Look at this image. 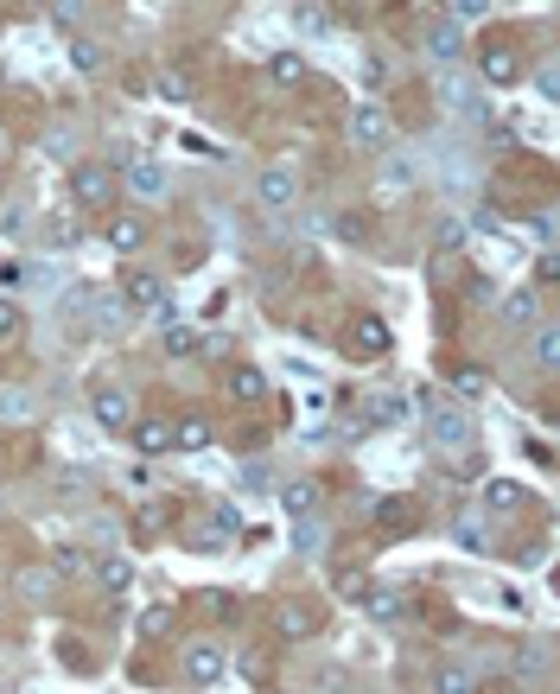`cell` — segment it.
<instances>
[{
    "label": "cell",
    "instance_id": "83f0119b",
    "mask_svg": "<svg viewBox=\"0 0 560 694\" xmlns=\"http://www.w3.org/2000/svg\"><path fill=\"white\" fill-rule=\"evenodd\" d=\"M20 338H26V306L0 293V351H7V344H20Z\"/></svg>",
    "mask_w": 560,
    "mask_h": 694
},
{
    "label": "cell",
    "instance_id": "9a60e30c",
    "mask_svg": "<svg viewBox=\"0 0 560 694\" xmlns=\"http://www.w3.org/2000/svg\"><path fill=\"white\" fill-rule=\"evenodd\" d=\"M223 389H230V402H261V395H268V376H261L255 363H230Z\"/></svg>",
    "mask_w": 560,
    "mask_h": 694
},
{
    "label": "cell",
    "instance_id": "d6a6232c",
    "mask_svg": "<svg viewBox=\"0 0 560 694\" xmlns=\"http://www.w3.org/2000/svg\"><path fill=\"white\" fill-rule=\"evenodd\" d=\"M293 542H300V554H319L325 548V523L319 516H293Z\"/></svg>",
    "mask_w": 560,
    "mask_h": 694
},
{
    "label": "cell",
    "instance_id": "f35d334b",
    "mask_svg": "<svg viewBox=\"0 0 560 694\" xmlns=\"http://www.w3.org/2000/svg\"><path fill=\"white\" fill-rule=\"evenodd\" d=\"M312 503H319V497H312L306 484H287V516H312Z\"/></svg>",
    "mask_w": 560,
    "mask_h": 694
},
{
    "label": "cell",
    "instance_id": "2e32d148",
    "mask_svg": "<svg viewBox=\"0 0 560 694\" xmlns=\"http://www.w3.org/2000/svg\"><path fill=\"white\" fill-rule=\"evenodd\" d=\"M497 312H503V325H535L541 319V293L516 287V293H503V300H497Z\"/></svg>",
    "mask_w": 560,
    "mask_h": 694
},
{
    "label": "cell",
    "instance_id": "d590c367",
    "mask_svg": "<svg viewBox=\"0 0 560 694\" xmlns=\"http://www.w3.org/2000/svg\"><path fill=\"white\" fill-rule=\"evenodd\" d=\"M535 363H541V370H554V363H560V332H554V325H541V332H535Z\"/></svg>",
    "mask_w": 560,
    "mask_h": 694
},
{
    "label": "cell",
    "instance_id": "3957f363",
    "mask_svg": "<svg viewBox=\"0 0 560 694\" xmlns=\"http://www.w3.org/2000/svg\"><path fill=\"white\" fill-rule=\"evenodd\" d=\"M121 306H134V312H153V319H166L172 312V287L160 281L153 268H121Z\"/></svg>",
    "mask_w": 560,
    "mask_h": 694
},
{
    "label": "cell",
    "instance_id": "8d00e7d4",
    "mask_svg": "<svg viewBox=\"0 0 560 694\" xmlns=\"http://www.w3.org/2000/svg\"><path fill=\"white\" fill-rule=\"evenodd\" d=\"M83 567H90V561H83V548H58V554H51V574H58V580H77Z\"/></svg>",
    "mask_w": 560,
    "mask_h": 694
},
{
    "label": "cell",
    "instance_id": "5bb4252c",
    "mask_svg": "<svg viewBox=\"0 0 560 694\" xmlns=\"http://www.w3.org/2000/svg\"><path fill=\"white\" fill-rule=\"evenodd\" d=\"M109 249H121V255L147 249V217H140V211H115L109 217Z\"/></svg>",
    "mask_w": 560,
    "mask_h": 694
},
{
    "label": "cell",
    "instance_id": "4316f807",
    "mask_svg": "<svg viewBox=\"0 0 560 694\" xmlns=\"http://www.w3.org/2000/svg\"><path fill=\"white\" fill-rule=\"evenodd\" d=\"M522 503H529V497H522V484H510V478H497V484L484 491V510H490V516H510V510H522Z\"/></svg>",
    "mask_w": 560,
    "mask_h": 694
},
{
    "label": "cell",
    "instance_id": "484cf974",
    "mask_svg": "<svg viewBox=\"0 0 560 694\" xmlns=\"http://www.w3.org/2000/svg\"><path fill=\"white\" fill-rule=\"evenodd\" d=\"M452 535H459V548H471V554H484V548H490V529H484V516H478V510H459Z\"/></svg>",
    "mask_w": 560,
    "mask_h": 694
},
{
    "label": "cell",
    "instance_id": "7bdbcfd3",
    "mask_svg": "<svg viewBox=\"0 0 560 694\" xmlns=\"http://www.w3.org/2000/svg\"><path fill=\"white\" fill-rule=\"evenodd\" d=\"M0 230H7V236L26 230V211H20V204H7V211H0Z\"/></svg>",
    "mask_w": 560,
    "mask_h": 694
},
{
    "label": "cell",
    "instance_id": "ffe728a7",
    "mask_svg": "<svg viewBox=\"0 0 560 694\" xmlns=\"http://www.w3.org/2000/svg\"><path fill=\"white\" fill-rule=\"evenodd\" d=\"M478 688V669L471 663H440L433 669V694H471Z\"/></svg>",
    "mask_w": 560,
    "mask_h": 694
},
{
    "label": "cell",
    "instance_id": "7c38bea8",
    "mask_svg": "<svg viewBox=\"0 0 560 694\" xmlns=\"http://www.w3.org/2000/svg\"><path fill=\"white\" fill-rule=\"evenodd\" d=\"M210 440H217L210 414H179V421H172V446H179V453H210Z\"/></svg>",
    "mask_w": 560,
    "mask_h": 694
},
{
    "label": "cell",
    "instance_id": "e0dca14e",
    "mask_svg": "<svg viewBox=\"0 0 560 694\" xmlns=\"http://www.w3.org/2000/svg\"><path fill=\"white\" fill-rule=\"evenodd\" d=\"M128 433H134V453H147V459L172 453V421H134Z\"/></svg>",
    "mask_w": 560,
    "mask_h": 694
},
{
    "label": "cell",
    "instance_id": "74e56055",
    "mask_svg": "<svg viewBox=\"0 0 560 694\" xmlns=\"http://www.w3.org/2000/svg\"><path fill=\"white\" fill-rule=\"evenodd\" d=\"M96 580H102V586H128V580H134V567L121 561V554H109V561H96Z\"/></svg>",
    "mask_w": 560,
    "mask_h": 694
},
{
    "label": "cell",
    "instance_id": "b9f144b4",
    "mask_svg": "<svg viewBox=\"0 0 560 694\" xmlns=\"http://www.w3.org/2000/svg\"><path fill=\"white\" fill-rule=\"evenodd\" d=\"M293 20H300V32H325V26H331L319 7H300V13H293Z\"/></svg>",
    "mask_w": 560,
    "mask_h": 694
},
{
    "label": "cell",
    "instance_id": "30bf717a",
    "mask_svg": "<svg viewBox=\"0 0 560 694\" xmlns=\"http://www.w3.org/2000/svg\"><path fill=\"white\" fill-rule=\"evenodd\" d=\"M420 51H427L433 64H459V58H465V26H452V20H433L427 32H420Z\"/></svg>",
    "mask_w": 560,
    "mask_h": 694
},
{
    "label": "cell",
    "instance_id": "f546056e",
    "mask_svg": "<svg viewBox=\"0 0 560 694\" xmlns=\"http://www.w3.org/2000/svg\"><path fill=\"white\" fill-rule=\"evenodd\" d=\"M198 542H204V548H223V542H236V510H230V503H223V510H217V516H210V523L198 529Z\"/></svg>",
    "mask_w": 560,
    "mask_h": 694
},
{
    "label": "cell",
    "instance_id": "4fadbf2b",
    "mask_svg": "<svg viewBox=\"0 0 560 694\" xmlns=\"http://www.w3.org/2000/svg\"><path fill=\"white\" fill-rule=\"evenodd\" d=\"M389 351V325L376 319V312H363L357 325H350V357H382Z\"/></svg>",
    "mask_w": 560,
    "mask_h": 694
},
{
    "label": "cell",
    "instance_id": "6da1fadb",
    "mask_svg": "<svg viewBox=\"0 0 560 694\" xmlns=\"http://www.w3.org/2000/svg\"><path fill=\"white\" fill-rule=\"evenodd\" d=\"M427 440L440 446L446 459H465L471 453V414L459 402H440V395H427Z\"/></svg>",
    "mask_w": 560,
    "mask_h": 694
},
{
    "label": "cell",
    "instance_id": "52a82bcc",
    "mask_svg": "<svg viewBox=\"0 0 560 694\" xmlns=\"http://www.w3.org/2000/svg\"><path fill=\"white\" fill-rule=\"evenodd\" d=\"M166 166L160 160H153V153H134V160H128V198H140V204H160L166 198Z\"/></svg>",
    "mask_w": 560,
    "mask_h": 694
},
{
    "label": "cell",
    "instance_id": "603a6c76",
    "mask_svg": "<svg viewBox=\"0 0 560 694\" xmlns=\"http://www.w3.org/2000/svg\"><path fill=\"white\" fill-rule=\"evenodd\" d=\"M13 593L20 599H51L58 593V574H51V567H20V574H13Z\"/></svg>",
    "mask_w": 560,
    "mask_h": 694
},
{
    "label": "cell",
    "instance_id": "1f68e13d",
    "mask_svg": "<svg viewBox=\"0 0 560 694\" xmlns=\"http://www.w3.org/2000/svg\"><path fill=\"white\" fill-rule=\"evenodd\" d=\"M70 64H77L83 77H96V71H102V45H96V39H83V32H77V39H70Z\"/></svg>",
    "mask_w": 560,
    "mask_h": 694
},
{
    "label": "cell",
    "instance_id": "277c9868",
    "mask_svg": "<svg viewBox=\"0 0 560 694\" xmlns=\"http://www.w3.org/2000/svg\"><path fill=\"white\" fill-rule=\"evenodd\" d=\"M389 141H395V121H389V109L363 96L357 109H350V147H363V153H389Z\"/></svg>",
    "mask_w": 560,
    "mask_h": 694
},
{
    "label": "cell",
    "instance_id": "8fae6325",
    "mask_svg": "<svg viewBox=\"0 0 560 694\" xmlns=\"http://www.w3.org/2000/svg\"><path fill=\"white\" fill-rule=\"evenodd\" d=\"M179 669H185V682H198V688H210L223 669H230V656H223L217 644H185V656H179Z\"/></svg>",
    "mask_w": 560,
    "mask_h": 694
},
{
    "label": "cell",
    "instance_id": "ba28073f",
    "mask_svg": "<svg viewBox=\"0 0 560 694\" xmlns=\"http://www.w3.org/2000/svg\"><path fill=\"white\" fill-rule=\"evenodd\" d=\"M274 631L287 637V644H306V637L319 631V605L312 599H280L274 605Z\"/></svg>",
    "mask_w": 560,
    "mask_h": 694
},
{
    "label": "cell",
    "instance_id": "60d3db41",
    "mask_svg": "<svg viewBox=\"0 0 560 694\" xmlns=\"http://www.w3.org/2000/svg\"><path fill=\"white\" fill-rule=\"evenodd\" d=\"M338 236H350V242H363V236H370V223H363L357 211H344V217H338Z\"/></svg>",
    "mask_w": 560,
    "mask_h": 694
},
{
    "label": "cell",
    "instance_id": "f1b7e54d",
    "mask_svg": "<svg viewBox=\"0 0 560 694\" xmlns=\"http://www.w3.org/2000/svg\"><path fill=\"white\" fill-rule=\"evenodd\" d=\"M160 351H166V357H198L204 338L191 332V325H166V332H160Z\"/></svg>",
    "mask_w": 560,
    "mask_h": 694
},
{
    "label": "cell",
    "instance_id": "e575fe53",
    "mask_svg": "<svg viewBox=\"0 0 560 694\" xmlns=\"http://www.w3.org/2000/svg\"><path fill=\"white\" fill-rule=\"evenodd\" d=\"M484 13H490V0H446V20L452 26H478Z\"/></svg>",
    "mask_w": 560,
    "mask_h": 694
},
{
    "label": "cell",
    "instance_id": "836d02e7",
    "mask_svg": "<svg viewBox=\"0 0 560 694\" xmlns=\"http://www.w3.org/2000/svg\"><path fill=\"white\" fill-rule=\"evenodd\" d=\"M77 242H83V223H77V211L51 217V249H77Z\"/></svg>",
    "mask_w": 560,
    "mask_h": 694
},
{
    "label": "cell",
    "instance_id": "d4e9b609",
    "mask_svg": "<svg viewBox=\"0 0 560 694\" xmlns=\"http://www.w3.org/2000/svg\"><path fill=\"white\" fill-rule=\"evenodd\" d=\"M153 90H160V102H191V77L179 64H160V71H153Z\"/></svg>",
    "mask_w": 560,
    "mask_h": 694
},
{
    "label": "cell",
    "instance_id": "8992f818",
    "mask_svg": "<svg viewBox=\"0 0 560 694\" xmlns=\"http://www.w3.org/2000/svg\"><path fill=\"white\" fill-rule=\"evenodd\" d=\"M478 71H484V83H522V45L516 39L478 45Z\"/></svg>",
    "mask_w": 560,
    "mask_h": 694
},
{
    "label": "cell",
    "instance_id": "9c48e42d",
    "mask_svg": "<svg viewBox=\"0 0 560 694\" xmlns=\"http://www.w3.org/2000/svg\"><path fill=\"white\" fill-rule=\"evenodd\" d=\"M90 421H96L102 433H128V427H134V395H121V389H96Z\"/></svg>",
    "mask_w": 560,
    "mask_h": 694
},
{
    "label": "cell",
    "instance_id": "7a4b0ae2",
    "mask_svg": "<svg viewBox=\"0 0 560 694\" xmlns=\"http://www.w3.org/2000/svg\"><path fill=\"white\" fill-rule=\"evenodd\" d=\"M64 192H70V204H77V211H109V198H115V172L102 166V160H70Z\"/></svg>",
    "mask_w": 560,
    "mask_h": 694
},
{
    "label": "cell",
    "instance_id": "ee69618b",
    "mask_svg": "<svg viewBox=\"0 0 560 694\" xmlns=\"http://www.w3.org/2000/svg\"><path fill=\"white\" fill-rule=\"evenodd\" d=\"M0 153H7V128H0Z\"/></svg>",
    "mask_w": 560,
    "mask_h": 694
},
{
    "label": "cell",
    "instance_id": "ac0fdd59",
    "mask_svg": "<svg viewBox=\"0 0 560 694\" xmlns=\"http://www.w3.org/2000/svg\"><path fill=\"white\" fill-rule=\"evenodd\" d=\"M363 612H370L376 624H401V618H408V593H401V586H382V593H370Z\"/></svg>",
    "mask_w": 560,
    "mask_h": 694
},
{
    "label": "cell",
    "instance_id": "cb8c5ba5",
    "mask_svg": "<svg viewBox=\"0 0 560 694\" xmlns=\"http://www.w3.org/2000/svg\"><path fill=\"white\" fill-rule=\"evenodd\" d=\"M45 20L58 26V32H83V20H90V0H51Z\"/></svg>",
    "mask_w": 560,
    "mask_h": 694
},
{
    "label": "cell",
    "instance_id": "44dd1931",
    "mask_svg": "<svg viewBox=\"0 0 560 694\" xmlns=\"http://www.w3.org/2000/svg\"><path fill=\"white\" fill-rule=\"evenodd\" d=\"M440 96H446V109H452V115H484L478 83H465V77H446V83H440Z\"/></svg>",
    "mask_w": 560,
    "mask_h": 694
},
{
    "label": "cell",
    "instance_id": "7402d4cb",
    "mask_svg": "<svg viewBox=\"0 0 560 694\" xmlns=\"http://www.w3.org/2000/svg\"><path fill=\"white\" fill-rule=\"evenodd\" d=\"M376 523H382V529H395V535H401V529H414V523H420L414 497H382V503H376Z\"/></svg>",
    "mask_w": 560,
    "mask_h": 694
},
{
    "label": "cell",
    "instance_id": "5b68a950",
    "mask_svg": "<svg viewBox=\"0 0 560 694\" xmlns=\"http://www.w3.org/2000/svg\"><path fill=\"white\" fill-rule=\"evenodd\" d=\"M255 204H261V211H293V204H300V172H293V166H261Z\"/></svg>",
    "mask_w": 560,
    "mask_h": 694
},
{
    "label": "cell",
    "instance_id": "d6986e66",
    "mask_svg": "<svg viewBox=\"0 0 560 694\" xmlns=\"http://www.w3.org/2000/svg\"><path fill=\"white\" fill-rule=\"evenodd\" d=\"M268 83L300 90V83H306V58H300V51H274V58H268Z\"/></svg>",
    "mask_w": 560,
    "mask_h": 694
},
{
    "label": "cell",
    "instance_id": "ab89813d",
    "mask_svg": "<svg viewBox=\"0 0 560 694\" xmlns=\"http://www.w3.org/2000/svg\"><path fill=\"white\" fill-rule=\"evenodd\" d=\"M452 383H459V395H484V383H490V376L478 370V363H471V370H459Z\"/></svg>",
    "mask_w": 560,
    "mask_h": 694
},
{
    "label": "cell",
    "instance_id": "4dcf8cb0",
    "mask_svg": "<svg viewBox=\"0 0 560 694\" xmlns=\"http://www.w3.org/2000/svg\"><path fill=\"white\" fill-rule=\"evenodd\" d=\"M0 421H7V427L32 421V395L26 389H0Z\"/></svg>",
    "mask_w": 560,
    "mask_h": 694
}]
</instances>
